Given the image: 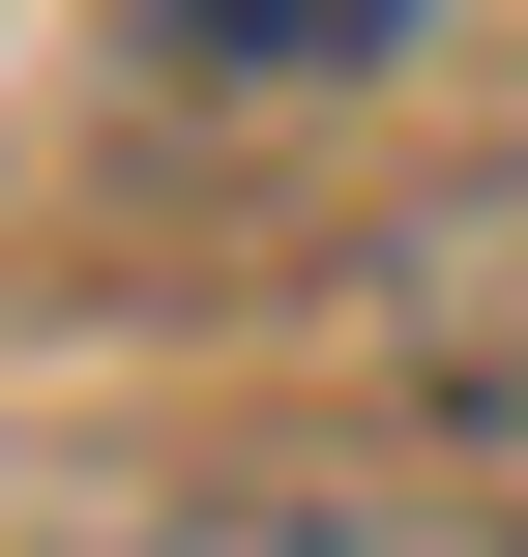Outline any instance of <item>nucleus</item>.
<instances>
[{
  "mask_svg": "<svg viewBox=\"0 0 528 557\" xmlns=\"http://www.w3.org/2000/svg\"><path fill=\"white\" fill-rule=\"evenodd\" d=\"M176 557H528V529H470V499H235Z\"/></svg>",
  "mask_w": 528,
  "mask_h": 557,
  "instance_id": "obj_1",
  "label": "nucleus"
},
{
  "mask_svg": "<svg viewBox=\"0 0 528 557\" xmlns=\"http://www.w3.org/2000/svg\"><path fill=\"white\" fill-rule=\"evenodd\" d=\"M412 0H176V59H235V88H323V59H382Z\"/></svg>",
  "mask_w": 528,
  "mask_h": 557,
  "instance_id": "obj_2",
  "label": "nucleus"
}]
</instances>
